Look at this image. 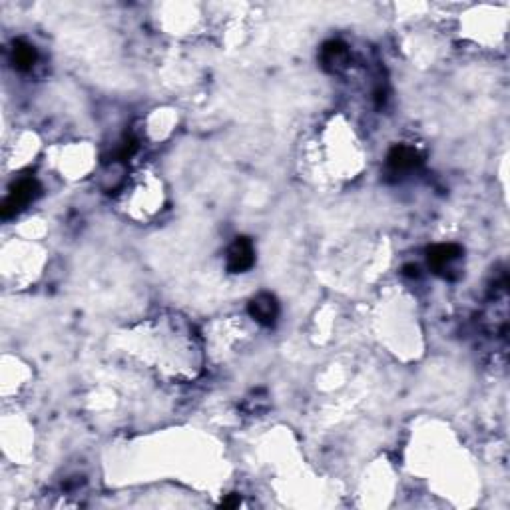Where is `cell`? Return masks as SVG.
Wrapping results in <instances>:
<instances>
[{
	"label": "cell",
	"mask_w": 510,
	"mask_h": 510,
	"mask_svg": "<svg viewBox=\"0 0 510 510\" xmlns=\"http://www.w3.org/2000/svg\"><path fill=\"white\" fill-rule=\"evenodd\" d=\"M419 163V154L409 146H397L389 154V166L395 172H407Z\"/></svg>",
	"instance_id": "277c9868"
},
{
	"label": "cell",
	"mask_w": 510,
	"mask_h": 510,
	"mask_svg": "<svg viewBox=\"0 0 510 510\" xmlns=\"http://www.w3.org/2000/svg\"><path fill=\"white\" fill-rule=\"evenodd\" d=\"M251 315L263 325H271L277 317V303L271 295H260L251 301Z\"/></svg>",
	"instance_id": "3957f363"
},
{
	"label": "cell",
	"mask_w": 510,
	"mask_h": 510,
	"mask_svg": "<svg viewBox=\"0 0 510 510\" xmlns=\"http://www.w3.org/2000/svg\"><path fill=\"white\" fill-rule=\"evenodd\" d=\"M461 255V248L459 246H452V243H443V246H436L429 251V263L435 267L436 271L448 267L450 263L455 262L457 257Z\"/></svg>",
	"instance_id": "5b68a950"
},
{
	"label": "cell",
	"mask_w": 510,
	"mask_h": 510,
	"mask_svg": "<svg viewBox=\"0 0 510 510\" xmlns=\"http://www.w3.org/2000/svg\"><path fill=\"white\" fill-rule=\"evenodd\" d=\"M14 64H16V68H20V70H30L34 62H36V50L32 48L30 44H26V42H16L14 44Z\"/></svg>",
	"instance_id": "8992f818"
},
{
	"label": "cell",
	"mask_w": 510,
	"mask_h": 510,
	"mask_svg": "<svg viewBox=\"0 0 510 510\" xmlns=\"http://www.w3.org/2000/svg\"><path fill=\"white\" fill-rule=\"evenodd\" d=\"M253 265V246L246 237H239L227 253V267L234 274H241Z\"/></svg>",
	"instance_id": "7a4b0ae2"
},
{
	"label": "cell",
	"mask_w": 510,
	"mask_h": 510,
	"mask_svg": "<svg viewBox=\"0 0 510 510\" xmlns=\"http://www.w3.org/2000/svg\"><path fill=\"white\" fill-rule=\"evenodd\" d=\"M349 58V52L347 48L341 44V42H331V44H327L323 50V62L327 66H331V68H339V66H343V64L347 62Z\"/></svg>",
	"instance_id": "52a82bcc"
},
{
	"label": "cell",
	"mask_w": 510,
	"mask_h": 510,
	"mask_svg": "<svg viewBox=\"0 0 510 510\" xmlns=\"http://www.w3.org/2000/svg\"><path fill=\"white\" fill-rule=\"evenodd\" d=\"M38 192H40V187H38V182L36 180H32V177H26V180H20L16 187H14L13 192H11V196L6 198L4 201V217H8L11 213L18 212V210H22L25 206H28L32 199L36 198Z\"/></svg>",
	"instance_id": "6da1fadb"
}]
</instances>
